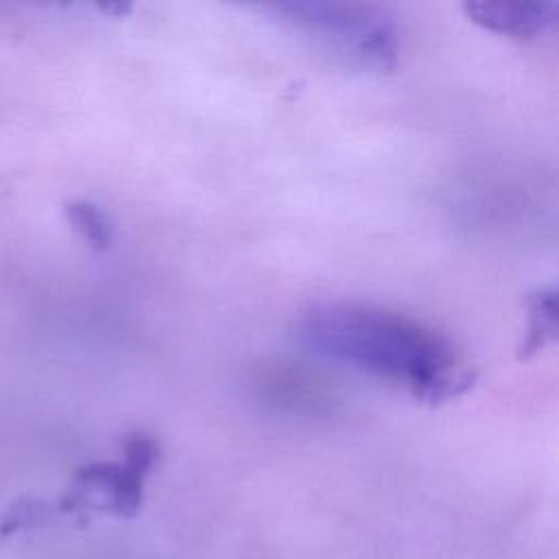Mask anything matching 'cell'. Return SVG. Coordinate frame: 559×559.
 <instances>
[{"mask_svg":"<svg viewBox=\"0 0 559 559\" xmlns=\"http://www.w3.org/2000/svg\"><path fill=\"white\" fill-rule=\"evenodd\" d=\"M295 334L319 356L404 382L426 404L459 397L476 382L443 334L382 308L319 304L297 319Z\"/></svg>","mask_w":559,"mask_h":559,"instance_id":"1","label":"cell"},{"mask_svg":"<svg viewBox=\"0 0 559 559\" xmlns=\"http://www.w3.org/2000/svg\"><path fill=\"white\" fill-rule=\"evenodd\" d=\"M266 9L299 28L347 41L378 72H389L397 63L400 39L395 22L378 7L356 2H277Z\"/></svg>","mask_w":559,"mask_h":559,"instance_id":"2","label":"cell"},{"mask_svg":"<svg viewBox=\"0 0 559 559\" xmlns=\"http://www.w3.org/2000/svg\"><path fill=\"white\" fill-rule=\"evenodd\" d=\"M124 461L92 463L76 472L70 502L92 507L116 515H135L142 504L146 474L159 459V445L144 432H131L122 441Z\"/></svg>","mask_w":559,"mask_h":559,"instance_id":"3","label":"cell"},{"mask_svg":"<svg viewBox=\"0 0 559 559\" xmlns=\"http://www.w3.org/2000/svg\"><path fill=\"white\" fill-rule=\"evenodd\" d=\"M463 11L480 28L511 37H533L552 28L559 20L557 2L467 0Z\"/></svg>","mask_w":559,"mask_h":559,"instance_id":"4","label":"cell"},{"mask_svg":"<svg viewBox=\"0 0 559 559\" xmlns=\"http://www.w3.org/2000/svg\"><path fill=\"white\" fill-rule=\"evenodd\" d=\"M557 288L546 286L526 295V330L518 345V358L526 360L557 338Z\"/></svg>","mask_w":559,"mask_h":559,"instance_id":"5","label":"cell"},{"mask_svg":"<svg viewBox=\"0 0 559 559\" xmlns=\"http://www.w3.org/2000/svg\"><path fill=\"white\" fill-rule=\"evenodd\" d=\"M66 214H68V221L74 225V229L85 238V242L92 249L96 251L109 249L114 231L107 216L100 212V207H96L90 201H70L66 203Z\"/></svg>","mask_w":559,"mask_h":559,"instance_id":"6","label":"cell"}]
</instances>
